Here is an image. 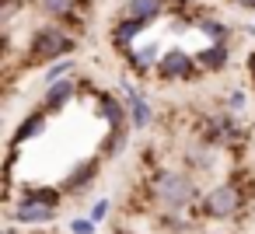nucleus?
<instances>
[{
	"instance_id": "bb28decb",
	"label": "nucleus",
	"mask_w": 255,
	"mask_h": 234,
	"mask_svg": "<svg viewBox=\"0 0 255 234\" xmlns=\"http://www.w3.org/2000/svg\"><path fill=\"white\" fill-rule=\"evenodd\" d=\"M248 74L255 77V53H248Z\"/></svg>"
},
{
	"instance_id": "9d476101",
	"label": "nucleus",
	"mask_w": 255,
	"mask_h": 234,
	"mask_svg": "<svg viewBox=\"0 0 255 234\" xmlns=\"http://www.w3.org/2000/svg\"><path fill=\"white\" fill-rule=\"evenodd\" d=\"M98 116L105 119V126L116 133V129H126L129 126V112H126V102L112 98V95H98Z\"/></svg>"
},
{
	"instance_id": "412c9836",
	"label": "nucleus",
	"mask_w": 255,
	"mask_h": 234,
	"mask_svg": "<svg viewBox=\"0 0 255 234\" xmlns=\"http://www.w3.org/2000/svg\"><path fill=\"white\" fill-rule=\"evenodd\" d=\"M126 143H129V129H116V133L109 136V143H105V154H109V157H119V154L126 150Z\"/></svg>"
},
{
	"instance_id": "b1692460",
	"label": "nucleus",
	"mask_w": 255,
	"mask_h": 234,
	"mask_svg": "<svg viewBox=\"0 0 255 234\" xmlns=\"http://www.w3.org/2000/svg\"><path fill=\"white\" fill-rule=\"evenodd\" d=\"M109 210H112V199H98V203H91V213H88V217H91L95 224H102V220L109 217Z\"/></svg>"
},
{
	"instance_id": "f257e3e1",
	"label": "nucleus",
	"mask_w": 255,
	"mask_h": 234,
	"mask_svg": "<svg viewBox=\"0 0 255 234\" xmlns=\"http://www.w3.org/2000/svg\"><path fill=\"white\" fill-rule=\"evenodd\" d=\"M150 192H154V203H157L168 217H178V213H185L196 199H203V192H199V185H196L192 175H185V171H168V168L154 175Z\"/></svg>"
},
{
	"instance_id": "393cba45",
	"label": "nucleus",
	"mask_w": 255,
	"mask_h": 234,
	"mask_svg": "<svg viewBox=\"0 0 255 234\" xmlns=\"http://www.w3.org/2000/svg\"><path fill=\"white\" fill-rule=\"evenodd\" d=\"M0 11H4V25H11L14 14H18V0H4V4H0Z\"/></svg>"
},
{
	"instance_id": "f8f14e48",
	"label": "nucleus",
	"mask_w": 255,
	"mask_h": 234,
	"mask_svg": "<svg viewBox=\"0 0 255 234\" xmlns=\"http://www.w3.org/2000/svg\"><path fill=\"white\" fill-rule=\"evenodd\" d=\"M161 11H164V0H126L119 14H123V18H136V21L150 25V21H157V18H161Z\"/></svg>"
},
{
	"instance_id": "7ed1b4c3",
	"label": "nucleus",
	"mask_w": 255,
	"mask_h": 234,
	"mask_svg": "<svg viewBox=\"0 0 255 234\" xmlns=\"http://www.w3.org/2000/svg\"><path fill=\"white\" fill-rule=\"evenodd\" d=\"M199 206H203V213H206L210 220H234V217L245 210L241 185H238V182H220V185H213L210 192H203Z\"/></svg>"
},
{
	"instance_id": "0eeeda50",
	"label": "nucleus",
	"mask_w": 255,
	"mask_h": 234,
	"mask_svg": "<svg viewBox=\"0 0 255 234\" xmlns=\"http://www.w3.org/2000/svg\"><path fill=\"white\" fill-rule=\"evenodd\" d=\"M77 98V84L67 77V81H60V84H53V88H46V95H42V112L46 116H53V112H63L70 102Z\"/></svg>"
},
{
	"instance_id": "4be33fe9",
	"label": "nucleus",
	"mask_w": 255,
	"mask_h": 234,
	"mask_svg": "<svg viewBox=\"0 0 255 234\" xmlns=\"http://www.w3.org/2000/svg\"><path fill=\"white\" fill-rule=\"evenodd\" d=\"M224 109H227L231 116H234V112H245V109H248V98H245V91H241V88H234V91L227 95V102H224Z\"/></svg>"
},
{
	"instance_id": "39448f33",
	"label": "nucleus",
	"mask_w": 255,
	"mask_h": 234,
	"mask_svg": "<svg viewBox=\"0 0 255 234\" xmlns=\"http://www.w3.org/2000/svg\"><path fill=\"white\" fill-rule=\"evenodd\" d=\"M203 136L213 143V147H227V143H234V140H241L245 136V129L238 126V119L231 116V112H220V116H213V119H206V126H203Z\"/></svg>"
},
{
	"instance_id": "2eb2a0df",
	"label": "nucleus",
	"mask_w": 255,
	"mask_h": 234,
	"mask_svg": "<svg viewBox=\"0 0 255 234\" xmlns=\"http://www.w3.org/2000/svg\"><path fill=\"white\" fill-rule=\"evenodd\" d=\"M227 60H231V49L220 46V42H210L196 53V67H203V70H224Z\"/></svg>"
},
{
	"instance_id": "dca6fc26",
	"label": "nucleus",
	"mask_w": 255,
	"mask_h": 234,
	"mask_svg": "<svg viewBox=\"0 0 255 234\" xmlns=\"http://www.w3.org/2000/svg\"><path fill=\"white\" fill-rule=\"evenodd\" d=\"M161 56H164V53L157 49V42H147L143 49L129 53V63H133V70H136V74H147V70H157Z\"/></svg>"
},
{
	"instance_id": "a211bd4d",
	"label": "nucleus",
	"mask_w": 255,
	"mask_h": 234,
	"mask_svg": "<svg viewBox=\"0 0 255 234\" xmlns=\"http://www.w3.org/2000/svg\"><path fill=\"white\" fill-rule=\"evenodd\" d=\"M196 28H199L210 42H220V46H227V39H231V28H227L224 21H217V18H196Z\"/></svg>"
},
{
	"instance_id": "1a4fd4ad",
	"label": "nucleus",
	"mask_w": 255,
	"mask_h": 234,
	"mask_svg": "<svg viewBox=\"0 0 255 234\" xmlns=\"http://www.w3.org/2000/svg\"><path fill=\"white\" fill-rule=\"evenodd\" d=\"M217 157H220V150H217L210 140L189 143V150H185V164H189L196 175H203V171H213V168H217Z\"/></svg>"
},
{
	"instance_id": "cd10ccee",
	"label": "nucleus",
	"mask_w": 255,
	"mask_h": 234,
	"mask_svg": "<svg viewBox=\"0 0 255 234\" xmlns=\"http://www.w3.org/2000/svg\"><path fill=\"white\" fill-rule=\"evenodd\" d=\"M4 234H18V231H14V227H7V231H4Z\"/></svg>"
},
{
	"instance_id": "5701e85b",
	"label": "nucleus",
	"mask_w": 255,
	"mask_h": 234,
	"mask_svg": "<svg viewBox=\"0 0 255 234\" xmlns=\"http://www.w3.org/2000/svg\"><path fill=\"white\" fill-rule=\"evenodd\" d=\"M95 231H98V224L91 217H74L70 220V234H95Z\"/></svg>"
},
{
	"instance_id": "ddd939ff",
	"label": "nucleus",
	"mask_w": 255,
	"mask_h": 234,
	"mask_svg": "<svg viewBox=\"0 0 255 234\" xmlns=\"http://www.w3.org/2000/svg\"><path fill=\"white\" fill-rule=\"evenodd\" d=\"M123 102H126V112H129V126H133V129H147V126L154 122V109H150V102L143 98V91L126 95Z\"/></svg>"
},
{
	"instance_id": "aec40b11",
	"label": "nucleus",
	"mask_w": 255,
	"mask_h": 234,
	"mask_svg": "<svg viewBox=\"0 0 255 234\" xmlns=\"http://www.w3.org/2000/svg\"><path fill=\"white\" fill-rule=\"evenodd\" d=\"M21 196L35 199V203H46V206H60V189H49V185H25Z\"/></svg>"
},
{
	"instance_id": "a878e982",
	"label": "nucleus",
	"mask_w": 255,
	"mask_h": 234,
	"mask_svg": "<svg viewBox=\"0 0 255 234\" xmlns=\"http://www.w3.org/2000/svg\"><path fill=\"white\" fill-rule=\"evenodd\" d=\"M231 4H238L241 11H255V0H231Z\"/></svg>"
},
{
	"instance_id": "6e6552de",
	"label": "nucleus",
	"mask_w": 255,
	"mask_h": 234,
	"mask_svg": "<svg viewBox=\"0 0 255 234\" xmlns=\"http://www.w3.org/2000/svg\"><path fill=\"white\" fill-rule=\"evenodd\" d=\"M143 21H136V18H116V25H112V46L116 49H123V53H133V42L143 35Z\"/></svg>"
},
{
	"instance_id": "4468645a",
	"label": "nucleus",
	"mask_w": 255,
	"mask_h": 234,
	"mask_svg": "<svg viewBox=\"0 0 255 234\" xmlns=\"http://www.w3.org/2000/svg\"><path fill=\"white\" fill-rule=\"evenodd\" d=\"M98 157H88L84 164H77L70 175H67V182H63V189L67 192H81V189H91V182H95V175H98Z\"/></svg>"
},
{
	"instance_id": "20e7f679",
	"label": "nucleus",
	"mask_w": 255,
	"mask_h": 234,
	"mask_svg": "<svg viewBox=\"0 0 255 234\" xmlns=\"http://www.w3.org/2000/svg\"><path fill=\"white\" fill-rule=\"evenodd\" d=\"M196 56L192 53H185V49H168L164 56H161V63H157V77L161 81H189V77H196Z\"/></svg>"
},
{
	"instance_id": "f3484780",
	"label": "nucleus",
	"mask_w": 255,
	"mask_h": 234,
	"mask_svg": "<svg viewBox=\"0 0 255 234\" xmlns=\"http://www.w3.org/2000/svg\"><path fill=\"white\" fill-rule=\"evenodd\" d=\"M39 7H42V14H49V18H56V21H67V18L77 14L81 0H39Z\"/></svg>"
},
{
	"instance_id": "9b49d317",
	"label": "nucleus",
	"mask_w": 255,
	"mask_h": 234,
	"mask_svg": "<svg viewBox=\"0 0 255 234\" xmlns=\"http://www.w3.org/2000/svg\"><path fill=\"white\" fill-rule=\"evenodd\" d=\"M46 119H49V116H46L42 109L28 112V116H25V119L18 122V129L11 133V150H14V147H21L25 140H35V136H42V133H46V126H49Z\"/></svg>"
},
{
	"instance_id": "f03ea898",
	"label": "nucleus",
	"mask_w": 255,
	"mask_h": 234,
	"mask_svg": "<svg viewBox=\"0 0 255 234\" xmlns=\"http://www.w3.org/2000/svg\"><path fill=\"white\" fill-rule=\"evenodd\" d=\"M74 46H77V39H74L67 28H60V25H42V28L32 32L25 56L35 60V63H56V60H67V56L74 53Z\"/></svg>"
},
{
	"instance_id": "423d86ee",
	"label": "nucleus",
	"mask_w": 255,
	"mask_h": 234,
	"mask_svg": "<svg viewBox=\"0 0 255 234\" xmlns=\"http://www.w3.org/2000/svg\"><path fill=\"white\" fill-rule=\"evenodd\" d=\"M56 210L60 206H46V203H35V199L21 196V203H14V210H11V220L14 224H28V227H42V224L56 220Z\"/></svg>"
},
{
	"instance_id": "6ab92c4d",
	"label": "nucleus",
	"mask_w": 255,
	"mask_h": 234,
	"mask_svg": "<svg viewBox=\"0 0 255 234\" xmlns=\"http://www.w3.org/2000/svg\"><path fill=\"white\" fill-rule=\"evenodd\" d=\"M74 67H77V63H74L70 56H67V60H56V63H49V70L42 74V84H46V88H53V84H60V81H67Z\"/></svg>"
}]
</instances>
